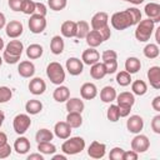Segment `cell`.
<instances>
[{
    "mask_svg": "<svg viewBox=\"0 0 160 160\" xmlns=\"http://www.w3.org/2000/svg\"><path fill=\"white\" fill-rule=\"evenodd\" d=\"M25 110L30 115H36L42 110V102L36 99H31L25 104Z\"/></svg>",
    "mask_w": 160,
    "mask_h": 160,
    "instance_id": "d6a6232c",
    "label": "cell"
},
{
    "mask_svg": "<svg viewBox=\"0 0 160 160\" xmlns=\"http://www.w3.org/2000/svg\"><path fill=\"white\" fill-rule=\"evenodd\" d=\"M4 120H5V114H4V111L0 109V128H1V125H2V122H4Z\"/></svg>",
    "mask_w": 160,
    "mask_h": 160,
    "instance_id": "94428289",
    "label": "cell"
},
{
    "mask_svg": "<svg viewBox=\"0 0 160 160\" xmlns=\"http://www.w3.org/2000/svg\"><path fill=\"white\" fill-rule=\"evenodd\" d=\"M145 14L148 19H151L154 22L160 21V5L158 2H149L145 5Z\"/></svg>",
    "mask_w": 160,
    "mask_h": 160,
    "instance_id": "d6986e66",
    "label": "cell"
},
{
    "mask_svg": "<svg viewBox=\"0 0 160 160\" xmlns=\"http://www.w3.org/2000/svg\"><path fill=\"white\" fill-rule=\"evenodd\" d=\"M141 20V12L138 8H129L124 11H118L112 14L110 21L114 29L125 30L132 25H136Z\"/></svg>",
    "mask_w": 160,
    "mask_h": 160,
    "instance_id": "6da1fadb",
    "label": "cell"
},
{
    "mask_svg": "<svg viewBox=\"0 0 160 160\" xmlns=\"http://www.w3.org/2000/svg\"><path fill=\"white\" fill-rule=\"evenodd\" d=\"M65 44H64V39L60 35H55L52 36L51 41H50V50L54 55H60L64 51Z\"/></svg>",
    "mask_w": 160,
    "mask_h": 160,
    "instance_id": "484cf974",
    "label": "cell"
},
{
    "mask_svg": "<svg viewBox=\"0 0 160 160\" xmlns=\"http://www.w3.org/2000/svg\"><path fill=\"white\" fill-rule=\"evenodd\" d=\"M116 90L112 86H104L100 91V100L102 102H112L116 99Z\"/></svg>",
    "mask_w": 160,
    "mask_h": 160,
    "instance_id": "4316f807",
    "label": "cell"
},
{
    "mask_svg": "<svg viewBox=\"0 0 160 160\" xmlns=\"http://www.w3.org/2000/svg\"><path fill=\"white\" fill-rule=\"evenodd\" d=\"M151 129L155 134H160V115H155L151 120Z\"/></svg>",
    "mask_w": 160,
    "mask_h": 160,
    "instance_id": "681fc988",
    "label": "cell"
},
{
    "mask_svg": "<svg viewBox=\"0 0 160 160\" xmlns=\"http://www.w3.org/2000/svg\"><path fill=\"white\" fill-rule=\"evenodd\" d=\"M24 51V45L20 40H11L2 52V60L8 64H16Z\"/></svg>",
    "mask_w": 160,
    "mask_h": 160,
    "instance_id": "7a4b0ae2",
    "label": "cell"
},
{
    "mask_svg": "<svg viewBox=\"0 0 160 160\" xmlns=\"http://www.w3.org/2000/svg\"><path fill=\"white\" fill-rule=\"evenodd\" d=\"M130 145H131V150L136 151L138 154H141V152H145L150 148V140L146 135H141L139 132L136 136H134Z\"/></svg>",
    "mask_w": 160,
    "mask_h": 160,
    "instance_id": "9c48e42d",
    "label": "cell"
},
{
    "mask_svg": "<svg viewBox=\"0 0 160 160\" xmlns=\"http://www.w3.org/2000/svg\"><path fill=\"white\" fill-rule=\"evenodd\" d=\"M54 138V134L49 130V129H40L38 130V132L35 134V140L38 142H42V141H51Z\"/></svg>",
    "mask_w": 160,
    "mask_h": 160,
    "instance_id": "8d00e7d4",
    "label": "cell"
},
{
    "mask_svg": "<svg viewBox=\"0 0 160 160\" xmlns=\"http://www.w3.org/2000/svg\"><path fill=\"white\" fill-rule=\"evenodd\" d=\"M2 61H4V60H2V58L0 56V66H1V64H2Z\"/></svg>",
    "mask_w": 160,
    "mask_h": 160,
    "instance_id": "e7e4bbea",
    "label": "cell"
},
{
    "mask_svg": "<svg viewBox=\"0 0 160 160\" xmlns=\"http://www.w3.org/2000/svg\"><path fill=\"white\" fill-rule=\"evenodd\" d=\"M12 96V91L10 88L8 86H0V104L2 102H6L11 99Z\"/></svg>",
    "mask_w": 160,
    "mask_h": 160,
    "instance_id": "7bdbcfd3",
    "label": "cell"
},
{
    "mask_svg": "<svg viewBox=\"0 0 160 160\" xmlns=\"http://www.w3.org/2000/svg\"><path fill=\"white\" fill-rule=\"evenodd\" d=\"M108 21H109V15L104 11H99V12L94 14V16L91 18L90 24H91V28L94 30H100V29H102L104 26L108 25Z\"/></svg>",
    "mask_w": 160,
    "mask_h": 160,
    "instance_id": "9a60e30c",
    "label": "cell"
},
{
    "mask_svg": "<svg viewBox=\"0 0 160 160\" xmlns=\"http://www.w3.org/2000/svg\"><path fill=\"white\" fill-rule=\"evenodd\" d=\"M159 54H160V50H159L158 44H148L144 48V55L148 59H156Z\"/></svg>",
    "mask_w": 160,
    "mask_h": 160,
    "instance_id": "74e56055",
    "label": "cell"
},
{
    "mask_svg": "<svg viewBox=\"0 0 160 160\" xmlns=\"http://www.w3.org/2000/svg\"><path fill=\"white\" fill-rule=\"evenodd\" d=\"M126 128L132 134H139L144 128V120L139 115H131L126 121Z\"/></svg>",
    "mask_w": 160,
    "mask_h": 160,
    "instance_id": "4fadbf2b",
    "label": "cell"
},
{
    "mask_svg": "<svg viewBox=\"0 0 160 160\" xmlns=\"http://www.w3.org/2000/svg\"><path fill=\"white\" fill-rule=\"evenodd\" d=\"M8 4H9V8H10L12 11H21L24 0H9Z\"/></svg>",
    "mask_w": 160,
    "mask_h": 160,
    "instance_id": "7dc6e473",
    "label": "cell"
},
{
    "mask_svg": "<svg viewBox=\"0 0 160 160\" xmlns=\"http://www.w3.org/2000/svg\"><path fill=\"white\" fill-rule=\"evenodd\" d=\"M46 76L55 85H61L65 81V70L62 69L60 62L52 61L46 68Z\"/></svg>",
    "mask_w": 160,
    "mask_h": 160,
    "instance_id": "8992f818",
    "label": "cell"
},
{
    "mask_svg": "<svg viewBox=\"0 0 160 160\" xmlns=\"http://www.w3.org/2000/svg\"><path fill=\"white\" fill-rule=\"evenodd\" d=\"M124 149H121V148H114V149H111L110 150V154H109V158L111 159V160H122V155H124Z\"/></svg>",
    "mask_w": 160,
    "mask_h": 160,
    "instance_id": "ee69618b",
    "label": "cell"
},
{
    "mask_svg": "<svg viewBox=\"0 0 160 160\" xmlns=\"http://www.w3.org/2000/svg\"><path fill=\"white\" fill-rule=\"evenodd\" d=\"M105 70H106V75L108 74H114L118 70V61L116 60H110V61H105L104 62Z\"/></svg>",
    "mask_w": 160,
    "mask_h": 160,
    "instance_id": "f6af8a7d",
    "label": "cell"
},
{
    "mask_svg": "<svg viewBox=\"0 0 160 160\" xmlns=\"http://www.w3.org/2000/svg\"><path fill=\"white\" fill-rule=\"evenodd\" d=\"M54 134L59 139L65 140V139L70 138V135H71V126L66 121H58L54 126Z\"/></svg>",
    "mask_w": 160,
    "mask_h": 160,
    "instance_id": "5bb4252c",
    "label": "cell"
},
{
    "mask_svg": "<svg viewBox=\"0 0 160 160\" xmlns=\"http://www.w3.org/2000/svg\"><path fill=\"white\" fill-rule=\"evenodd\" d=\"M106 75V70L104 66V62H95L90 68V76L95 80H100Z\"/></svg>",
    "mask_w": 160,
    "mask_h": 160,
    "instance_id": "f546056e",
    "label": "cell"
},
{
    "mask_svg": "<svg viewBox=\"0 0 160 160\" xmlns=\"http://www.w3.org/2000/svg\"><path fill=\"white\" fill-rule=\"evenodd\" d=\"M52 98L55 101L58 102H65L69 98H70V90L68 86H64V85H59L54 92H52Z\"/></svg>",
    "mask_w": 160,
    "mask_h": 160,
    "instance_id": "d4e9b609",
    "label": "cell"
},
{
    "mask_svg": "<svg viewBox=\"0 0 160 160\" xmlns=\"http://www.w3.org/2000/svg\"><path fill=\"white\" fill-rule=\"evenodd\" d=\"M31 125L30 116L28 114H18L12 120V128L18 135H22L28 131Z\"/></svg>",
    "mask_w": 160,
    "mask_h": 160,
    "instance_id": "52a82bcc",
    "label": "cell"
},
{
    "mask_svg": "<svg viewBox=\"0 0 160 160\" xmlns=\"http://www.w3.org/2000/svg\"><path fill=\"white\" fill-rule=\"evenodd\" d=\"M65 66H66L68 72L70 75H72V76L80 75L82 72V70H84V62L79 58H69L66 60Z\"/></svg>",
    "mask_w": 160,
    "mask_h": 160,
    "instance_id": "30bf717a",
    "label": "cell"
},
{
    "mask_svg": "<svg viewBox=\"0 0 160 160\" xmlns=\"http://www.w3.org/2000/svg\"><path fill=\"white\" fill-rule=\"evenodd\" d=\"M101 59H102V62L110 61V60H116V59H118V54H116V51H114V50H105V51L101 54Z\"/></svg>",
    "mask_w": 160,
    "mask_h": 160,
    "instance_id": "bcb514c9",
    "label": "cell"
},
{
    "mask_svg": "<svg viewBox=\"0 0 160 160\" xmlns=\"http://www.w3.org/2000/svg\"><path fill=\"white\" fill-rule=\"evenodd\" d=\"M151 106H152V109L155 110V111H160V96H155L154 99H152V101H151Z\"/></svg>",
    "mask_w": 160,
    "mask_h": 160,
    "instance_id": "db71d44e",
    "label": "cell"
},
{
    "mask_svg": "<svg viewBox=\"0 0 160 160\" xmlns=\"http://www.w3.org/2000/svg\"><path fill=\"white\" fill-rule=\"evenodd\" d=\"M28 25L32 34H41L46 28V19H45V16L35 12V14L30 15Z\"/></svg>",
    "mask_w": 160,
    "mask_h": 160,
    "instance_id": "ba28073f",
    "label": "cell"
},
{
    "mask_svg": "<svg viewBox=\"0 0 160 160\" xmlns=\"http://www.w3.org/2000/svg\"><path fill=\"white\" fill-rule=\"evenodd\" d=\"M140 69H141V62L138 58L130 56L125 60V71H128L129 74H136Z\"/></svg>",
    "mask_w": 160,
    "mask_h": 160,
    "instance_id": "f1b7e54d",
    "label": "cell"
},
{
    "mask_svg": "<svg viewBox=\"0 0 160 160\" xmlns=\"http://www.w3.org/2000/svg\"><path fill=\"white\" fill-rule=\"evenodd\" d=\"M24 31V26L18 20H11L5 25V32L11 39H18Z\"/></svg>",
    "mask_w": 160,
    "mask_h": 160,
    "instance_id": "8fae6325",
    "label": "cell"
},
{
    "mask_svg": "<svg viewBox=\"0 0 160 160\" xmlns=\"http://www.w3.org/2000/svg\"><path fill=\"white\" fill-rule=\"evenodd\" d=\"M155 31H156V34H155V39H156V44H160V28H156V29H154Z\"/></svg>",
    "mask_w": 160,
    "mask_h": 160,
    "instance_id": "680465c9",
    "label": "cell"
},
{
    "mask_svg": "<svg viewBox=\"0 0 160 160\" xmlns=\"http://www.w3.org/2000/svg\"><path fill=\"white\" fill-rule=\"evenodd\" d=\"M44 52V49L41 45L39 44H31L26 48V56L30 59V60H35V59H39Z\"/></svg>",
    "mask_w": 160,
    "mask_h": 160,
    "instance_id": "1f68e13d",
    "label": "cell"
},
{
    "mask_svg": "<svg viewBox=\"0 0 160 160\" xmlns=\"http://www.w3.org/2000/svg\"><path fill=\"white\" fill-rule=\"evenodd\" d=\"M4 46H5V44H4V40H2V38L0 36V51L4 49Z\"/></svg>",
    "mask_w": 160,
    "mask_h": 160,
    "instance_id": "be15d7a7",
    "label": "cell"
},
{
    "mask_svg": "<svg viewBox=\"0 0 160 160\" xmlns=\"http://www.w3.org/2000/svg\"><path fill=\"white\" fill-rule=\"evenodd\" d=\"M130 2L134 4V5H140V4L144 2V0H130Z\"/></svg>",
    "mask_w": 160,
    "mask_h": 160,
    "instance_id": "6125c7cd",
    "label": "cell"
},
{
    "mask_svg": "<svg viewBox=\"0 0 160 160\" xmlns=\"http://www.w3.org/2000/svg\"><path fill=\"white\" fill-rule=\"evenodd\" d=\"M28 160H44V156L40 154H31L28 156Z\"/></svg>",
    "mask_w": 160,
    "mask_h": 160,
    "instance_id": "11a10c76",
    "label": "cell"
},
{
    "mask_svg": "<svg viewBox=\"0 0 160 160\" xmlns=\"http://www.w3.org/2000/svg\"><path fill=\"white\" fill-rule=\"evenodd\" d=\"M18 72L22 78H31L35 74V65L29 60L20 61V64L18 66Z\"/></svg>",
    "mask_w": 160,
    "mask_h": 160,
    "instance_id": "ffe728a7",
    "label": "cell"
},
{
    "mask_svg": "<svg viewBox=\"0 0 160 160\" xmlns=\"http://www.w3.org/2000/svg\"><path fill=\"white\" fill-rule=\"evenodd\" d=\"M105 152H106V145L102 142H99L95 140L89 145L88 155L92 159H101L105 156Z\"/></svg>",
    "mask_w": 160,
    "mask_h": 160,
    "instance_id": "7c38bea8",
    "label": "cell"
},
{
    "mask_svg": "<svg viewBox=\"0 0 160 160\" xmlns=\"http://www.w3.org/2000/svg\"><path fill=\"white\" fill-rule=\"evenodd\" d=\"M61 35L65 38H76V22L72 20H66L60 28Z\"/></svg>",
    "mask_w": 160,
    "mask_h": 160,
    "instance_id": "44dd1931",
    "label": "cell"
},
{
    "mask_svg": "<svg viewBox=\"0 0 160 160\" xmlns=\"http://www.w3.org/2000/svg\"><path fill=\"white\" fill-rule=\"evenodd\" d=\"M148 79L150 85L154 89H160V68L159 66H151L148 70Z\"/></svg>",
    "mask_w": 160,
    "mask_h": 160,
    "instance_id": "cb8c5ba5",
    "label": "cell"
},
{
    "mask_svg": "<svg viewBox=\"0 0 160 160\" xmlns=\"http://www.w3.org/2000/svg\"><path fill=\"white\" fill-rule=\"evenodd\" d=\"M46 90V84L41 78H34L29 82V91L32 95H41Z\"/></svg>",
    "mask_w": 160,
    "mask_h": 160,
    "instance_id": "ac0fdd59",
    "label": "cell"
},
{
    "mask_svg": "<svg viewBox=\"0 0 160 160\" xmlns=\"http://www.w3.org/2000/svg\"><path fill=\"white\" fill-rule=\"evenodd\" d=\"M80 95L85 100H92L98 95V88L92 82H85L80 88Z\"/></svg>",
    "mask_w": 160,
    "mask_h": 160,
    "instance_id": "e0dca14e",
    "label": "cell"
},
{
    "mask_svg": "<svg viewBox=\"0 0 160 160\" xmlns=\"http://www.w3.org/2000/svg\"><path fill=\"white\" fill-rule=\"evenodd\" d=\"M131 91L134 95H139V96H142L146 94L148 91V85L144 80H135L131 82Z\"/></svg>",
    "mask_w": 160,
    "mask_h": 160,
    "instance_id": "836d02e7",
    "label": "cell"
},
{
    "mask_svg": "<svg viewBox=\"0 0 160 160\" xmlns=\"http://www.w3.org/2000/svg\"><path fill=\"white\" fill-rule=\"evenodd\" d=\"M66 122L71 126V129H76V128H80L82 125V116H81V112H78V111H70L68 115H66Z\"/></svg>",
    "mask_w": 160,
    "mask_h": 160,
    "instance_id": "4dcf8cb0",
    "label": "cell"
},
{
    "mask_svg": "<svg viewBox=\"0 0 160 160\" xmlns=\"http://www.w3.org/2000/svg\"><path fill=\"white\" fill-rule=\"evenodd\" d=\"M11 150L12 149H11V146H10L9 142L5 144V145H2V146H0V159H5V158L10 156Z\"/></svg>",
    "mask_w": 160,
    "mask_h": 160,
    "instance_id": "c3c4849f",
    "label": "cell"
},
{
    "mask_svg": "<svg viewBox=\"0 0 160 160\" xmlns=\"http://www.w3.org/2000/svg\"><path fill=\"white\" fill-rule=\"evenodd\" d=\"M115 100L118 101V109H119L120 118L129 116L130 115V111H131V108L135 104V96H134V94L130 92V91H122L119 95H116V99Z\"/></svg>",
    "mask_w": 160,
    "mask_h": 160,
    "instance_id": "3957f363",
    "label": "cell"
},
{
    "mask_svg": "<svg viewBox=\"0 0 160 160\" xmlns=\"http://www.w3.org/2000/svg\"><path fill=\"white\" fill-rule=\"evenodd\" d=\"M106 118L108 120H110L111 122H116L120 119V114H119V109L118 105H110L108 111H106Z\"/></svg>",
    "mask_w": 160,
    "mask_h": 160,
    "instance_id": "ab89813d",
    "label": "cell"
},
{
    "mask_svg": "<svg viewBox=\"0 0 160 160\" xmlns=\"http://www.w3.org/2000/svg\"><path fill=\"white\" fill-rule=\"evenodd\" d=\"M52 160H66V156L65 155H54Z\"/></svg>",
    "mask_w": 160,
    "mask_h": 160,
    "instance_id": "91938a15",
    "label": "cell"
},
{
    "mask_svg": "<svg viewBox=\"0 0 160 160\" xmlns=\"http://www.w3.org/2000/svg\"><path fill=\"white\" fill-rule=\"evenodd\" d=\"M5 25H6V18H5V15H4L2 12H0V30H1Z\"/></svg>",
    "mask_w": 160,
    "mask_h": 160,
    "instance_id": "6f0895ef",
    "label": "cell"
},
{
    "mask_svg": "<svg viewBox=\"0 0 160 160\" xmlns=\"http://www.w3.org/2000/svg\"><path fill=\"white\" fill-rule=\"evenodd\" d=\"M85 39H86V44L90 48H96V46H99V45H101L104 42L102 36L99 32V30H94V29L88 32V35L85 36Z\"/></svg>",
    "mask_w": 160,
    "mask_h": 160,
    "instance_id": "603a6c76",
    "label": "cell"
},
{
    "mask_svg": "<svg viewBox=\"0 0 160 160\" xmlns=\"http://www.w3.org/2000/svg\"><path fill=\"white\" fill-rule=\"evenodd\" d=\"M89 31H90V26L85 20H80L76 22V38L78 39H85Z\"/></svg>",
    "mask_w": 160,
    "mask_h": 160,
    "instance_id": "d590c367",
    "label": "cell"
},
{
    "mask_svg": "<svg viewBox=\"0 0 160 160\" xmlns=\"http://www.w3.org/2000/svg\"><path fill=\"white\" fill-rule=\"evenodd\" d=\"M131 74H129L128 71L122 70L120 72L116 74V82L120 85V86H128L131 84Z\"/></svg>",
    "mask_w": 160,
    "mask_h": 160,
    "instance_id": "f35d334b",
    "label": "cell"
},
{
    "mask_svg": "<svg viewBox=\"0 0 160 160\" xmlns=\"http://www.w3.org/2000/svg\"><path fill=\"white\" fill-rule=\"evenodd\" d=\"M124 1H129V2H130V0H124Z\"/></svg>",
    "mask_w": 160,
    "mask_h": 160,
    "instance_id": "03108f58",
    "label": "cell"
},
{
    "mask_svg": "<svg viewBox=\"0 0 160 160\" xmlns=\"http://www.w3.org/2000/svg\"><path fill=\"white\" fill-rule=\"evenodd\" d=\"M85 149V140L80 136H74V138H68L61 145V150L66 155H75L81 152Z\"/></svg>",
    "mask_w": 160,
    "mask_h": 160,
    "instance_id": "5b68a950",
    "label": "cell"
},
{
    "mask_svg": "<svg viewBox=\"0 0 160 160\" xmlns=\"http://www.w3.org/2000/svg\"><path fill=\"white\" fill-rule=\"evenodd\" d=\"M100 60V54L99 51L95 49V48H89L86 50L82 51V55H81V61L89 66H91L92 64L98 62Z\"/></svg>",
    "mask_w": 160,
    "mask_h": 160,
    "instance_id": "2e32d148",
    "label": "cell"
},
{
    "mask_svg": "<svg viewBox=\"0 0 160 160\" xmlns=\"http://www.w3.org/2000/svg\"><path fill=\"white\" fill-rule=\"evenodd\" d=\"M5 144H8V136L4 131H0V146H2Z\"/></svg>",
    "mask_w": 160,
    "mask_h": 160,
    "instance_id": "9f6ffc18",
    "label": "cell"
},
{
    "mask_svg": "<svg viewBox=\"0 0 160 160\" xmlns=\"http://www.w3.org/2000/svg\"><path fill=\"white\" fill-rule=\"evenodd\" d=\"M99 32L101 34V36H102V40L105 41V40H108L110 36H111V30H110V26L109 25H106V26H104L102 29H100L99 30Z\"/></svg>",
    "mask_w": 160,
    "mask_h": 160,
    "instance_id": "816d5d0a",
    "label": "cell"
},
{
    "mask_svg": "<svg viewBox=\"0 0 160 160\" xmlns=\"http://www.w3.org/2000/svg\"><path fill=\"white\" fill-rule=\"evenodd\" d=\"M85 105H84V101L79 98H69L66 100V110L68 112L70 111H78V112H82Z\"/></svg>",
    "mask_w": 160,
    "mask_h": 160,
    "instance_id": "83f0119b",
    "label": "cell"
},
{
    "mask_svg": "<svg viewBox=\"0 0 160 160\" xmlns=\"http://www.w3.org/2000/svg\"><path fill=\"white\" fill-rule=\"evenodd\" d=\"M154 29H155V22L151 19L140 20L136 24V29H135L136 40L140 42H145V41L150 40V38L154 32Z\"/></svg>",
    "mask_w": 160,
    "mask_h": 160,
    "instance_id": "277c9868",
    "label": "cell"
},
{
    "mask_svg": "<svg viewBox=\"0 0 160 160\" xmlns=\"http://www.w3.org/2000/svg\"><path fill=\"white\" fill-rule=\"evenodd\" d=\"M138 158H139V154L134 150L124 151V155H122V160H136Z\"/></svg>",
    "mask_w": 160,
    "mask_h": 160,
    "instance_id": "f907efd6",
    "label": "cell"
},
{
    "mask_svg": "<svg viewBox=\"0 0 160 160\" xmlns=\"http://www.w3.org/2000/svg\"><path fill=\"white\" fill-rule=\"evenodd\" d=\"M35 12H38V14H40V15H42V16H45V15H46V12H48L46 6H45L42 2H36Z\"/></svg>",
    "mask_w": 160,
    "mask_h": 160,
    "instance_id": "f5cc1de1",
    "label": "cell"
},
{
    "mask_svg": "<svg viewBox=\"0 0 160 160\" xmlns=\"http://www.w3.org/2000/svg\"><path fill=\"white\" fill-rule=\"evenodd\" d=\"M35 6H36V2H34L32 0H24L21 11L26 15H32L35 14Z\"/></svg>",
    "mask_w": 160,
    "mask_h": 160,
    "instance_id": "b9f144b4",
    "label": "cell"
},
{
    "mask_svg": "<svg viewBox=\"0 0 160 160\" xmlns=\"http://www.w3.org/2000/svg\"><path fill=\"white\" fill-rule=\"evenodd\" d=\"M68 0H48V6L54 11H61L66 8Z\"/></svg>",
    "mask_w": 160,
    "mask_h": 160,
    "instance_id": "60d3db41",
    "label": "cell"
},
{
    "mask_svg": "<svg viewBox=\"0 0 160 160\" xmlns=\"http://www.w3.org/2000/svg\"><path fill=\"white\" fill-rule=\"evenodd\" d=\"M38 150L42 155H52L56 151V146L51 144V141H42V142H38Z\"/></svg>",
    "mask_w": 160,
    "mask_h": 160,
    "instance_id": "e575fe53",
    "label": "cell"
},
{
    "mask_svg": "<svg viewBox=\"0 0 160 160\" xmlns=\"http://www.w3.org/2000/svg\"><path fill=\"white\" fill-rule=\"evenodd\" d=\"M30 148H31L30 141H29V139L25 138V136L18 138V139L15 140V142H14V150H15L19 155L26 154V152L30 150Z\"/></svg>",
    "mask_w": 160,
    "mask_h": 160,
    "instance_id": "7402d4cb",
    "label": "cell"
}]
</instances>
